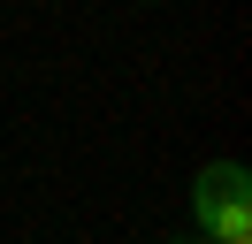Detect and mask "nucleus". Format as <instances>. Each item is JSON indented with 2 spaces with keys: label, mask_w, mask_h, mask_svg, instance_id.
Wrapping results in <instances>:
<instances>
[{
  "label": "nucleus",
  "mask_w": 252,
  "mask_h": 244,
  "mask_svg": "<svg viewBox=\"0 0 252 244\" xmlns=\"http://www.w3.org/2000/svg\"><path fill=\"white\" fill-rule=\"evenodd\" d=\"M191 214H199V237L206 244H252V176L237 160L199 168L191 183Z\"/></svg>",
  "instance_id": "f257e3e1"
},
{
  "label": "nucleus",
  "mask_w": 252,
  "mask_h": 244,
  "mask_svg": "<svg viewBox=\"0 0 252 244\" xmlns=\"http://www.w3.org/2000/svg\"><path fill=\"white\" fill-rule=\"evenodd\" d=\"M191 244H206V237H191Z\"/></svg>",
  "instance_id": "f03ea898"
}]
</instances>
